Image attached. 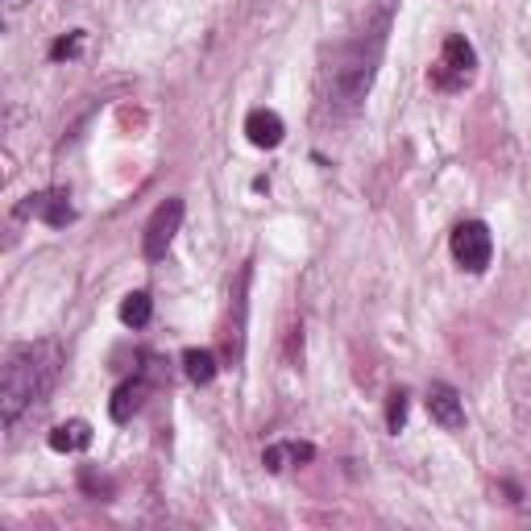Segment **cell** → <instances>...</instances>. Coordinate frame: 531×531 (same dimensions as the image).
Returning <instances> with one entry per match:
<instances>
[{"instance_id": "7a4b0ae2", "label": "cell", "mask_w": 531, "mask_h": 531, "mask_svg": "<svg viewBox=\"0 0 531 531\" xmlns=\"http://www.w3.org/2000/svg\"><path fill=\"white\" fill-rule=\"evenodd\" d=\"M59 366L63 353L54 341H30L9 349L5 370H0V419H5V428H17V419L50 395Z\"/></svg>"}, {"instance_id": "8fae6325", "label": "cell", "mask_w": 531, "mask_h": 531, "mask_svg": "<svg viewBox=\"0 0 531 531\" xmlns=\"http://www.w3.org/2000/svg\"><path fill=\"white\" fill-rule=\"evenodd\" d=\"M142 399H146V386L142 382H125L113 395V403H108V415H113L117 424H129V419L142 411Z\"/></svg>"}, {"instance_id": "ba28073f", "label": "cell", "mask_w": 531, "mask_h": 531, "mask_svg": "<svg viewBox=\"0 0 531 531\" xmlns=\"http://www.w3.org/2000/svg\"><path fill=\"white\" fill-rule=\"evenodd\" d=\"M245 137L258 150H274V146H283L287 125H283V117H278V113H270V108H254V113L245 117Z\"/></svg>"}, {"instance_id": "7c38bea8", "label": "cell", "mask_w": 531, "mask_h": 531, "mask_svg": "<svg viewBox=\"0 0 531 531\" xmlns=\"http://www.w3.org/2000/svg\"><path fill=\"white\" fill-rule=\"evenodd\" d=\"M183 374L195 382V386H208L216 378V357L208 349H187L183 353Z\"/></svg>"}, {"instance_id": "5b68a950", "label": "cell", "mask_w": 531, "mask_h": 531, "mask_svg": "<svg viewBox=\"0 0 531 531\" xmlns=\"http://www.w3.org/2000/svg\"><path fill=\"white\" fill-rule=\"evenodd\" d=\"M183 225V200H162L146 225V237H142V254L146 262H162L166 249L175 245V233Z\"/></svg>"}, {"instance_id": "9c48e42d", "label": "cell", "mask_w": 531, "mask_h": 531, "mask_svg": "<svg viewBox=\"0 0 531 531\" xmlns=\"http://www.w3.org/2000/svg\"><path fill=\"white\" fill-rule=\"evenodd\" d=\"M316 449L312 444H303V440H283V444H270V449L262 453V465L270 473H283L287 465H299V461H312Z\"/></svg>"}, {"instance_id": "52a82bcc", "label": "cell", "mask_w": 531, "mask_h": 531, "mask_svg": "<svg viewBox=\"0 0 531 531\" xmlns=\"http://www.w3.org/2000/svg\"><path fill=\"white\" fill-rule=\"evenodd\" d=\"M428 415L436 419V424L444 428V432H457V428H465V403H461V395L449 386V382H436L432 390H428Z\"/></svg>"}, {"instance_id": "3957f363", "label": "cell", "mask_w": 531, "mask_h": 531, "mask_svg": "<svg viewBox=\"0 0 531 531\" xmlns=\"http://www.w3.org/2000/svg\"><path fill=\"white\" fill-rule=\"evenodd\" d=\"M473 75H478V50H473L461 34H449V38H444V46H440L436 67L428 71L432 88L461 92V88H469V83H473Z\"/></svg>"}, {"instance_id": "9a60e30c", "label": "cell", "mask_w": 531, "mask_h": 531, "mask_svg": "<svg viewBox=\"0 0 531 531\" xmlns=\"http://www.w3.org/2000/svg\"><path fill=\"white\" fill-rule=\"evenodd\" d=\"M79 46H83V34H71V38H59V42H54V46H50V59H54V63H59V59H75V54H79Z\"/></svg>"}, {"instance_id": "8992f818", "label": "cell", "mask_w": 531, "mask_h": 531, "mask_svg": "<svg viewBox=\"0 0 531 531\" xmlns=\"http://www.w3.org/2000/svg\"><path fill=\"white\" fill-rule=\"evenodd\" d=\"M17 212H21V216H34V220H42V225H50V229H67L71 220H75L71 195H67L63 187H50V191H38V195H30V200H25Z\"/></svg>"}, {"instance_id": "277c9868", "label": "cell", "mask_w": 531, "mask_h": 531, "mask_svg": "<svg viewBox=\"0 0 531 531\" xmlns=\"http://www.w3.org/2000/svg\"><path fill=\"white\" fill-rule=\"evenodd\" d=\"M449 249H453V258H457L461 270L482 274L490 266V258H494V237H490V229L482 225V220H461V225L453 229Z\"/></svg>"}, {"instance_id": "30bf717a", "label": "cell", "mask_w": 531, "mask_h": 531, "mask_svg": "<svg viewBox=\"0 0 531 531\" xmlns=\"http://www.w3.org/2000/svg\"><path fill=\"white\" fill-rule=\"evenodd\" d=\"M92 444V424H83V419H67L50 432V449L54 453H83Z\"/></svg>"}, {"instance_id": "4fadbf2b", "label": "cell", "mask_w": 531, "mask_h": 531, "mask_svg": "<svg viewBox=\"0 0 531 531\" xmlns=\"http://www.w3.org/2000/svg\"><path fill=\"white\" fill-rule=\"evenodd\" d=\"M150 316H154V299H150L146 291L125 295V303H121V320H125L129 328H146V324H150Z\"/></svg>"}, {"instance_id": "6da1fadb", "label": "cell", "mask_w": 531, "mask_h": 531, "mask_svg": "<svg viewBox=\"0 0 531 531\" xmlns=\"http://www.w3.org/2000/svg\"><path fill=\"white\" fill-rule=\"evenodd\" d=\"M386 25H390V13L382 9L374 25L357 30L345 46H337V54H332V67L324 71V104L332 113H357L361 100L370 96L382 50H386Z\"/></svg>"}, {"instance_id": "5bb4252c", "label": "cell", "mask_w": 531, "mask_h": 531, "mask_svg": "<svg viewBox=\"0 0 531 531\" xmlns=\"http://www.w3.org/2000/svg\"><path fill=\"white\" fill-rule=\"evenodd\" d=\"M403 424H407V390H395V395H390V403H386V428L390 432H403Z\"/></svg>"}]
</instances>
